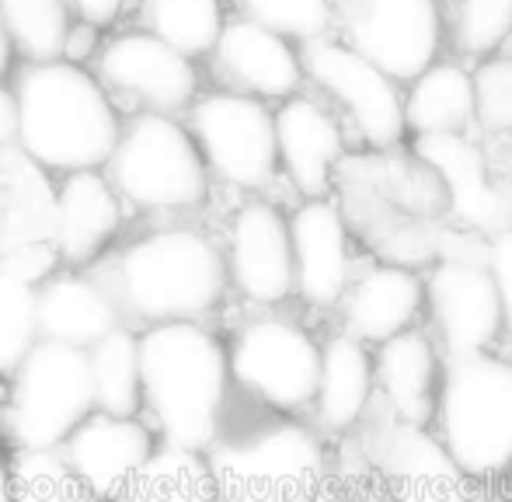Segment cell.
Listing matches in <instances>:
<instances>
[{"label":"cell","instance_id":"obj_1","mask_svg":"<svg viewBox=\"0 0 512 502\" xmlns=\"http://www.w3.org/2000/svg\"><path fill=\"white\" fill-rule=\"evenodd\" d=\"M119 314L147 325L203 321L227 293L223 248L196 227H157L95 265Z\"/></svg>","mask_w":512,"mask_h":502},{"label":"cell","instance_id":"obj_2","mask_svg":"<svg viewBox=\"0 0 512 502\" xmlns=\"http://www.w3.org/2000/svg\"><path fill=\"white\" fill-rule=\"evenodd\" d=\"M18 150L49 175L102 171L122 133L112 95L88 67L28 63L14 81Z\"/></svg>","mask_w":512,"mask_h":502},{"label":"cell","instance_id":"obj_3","mask_svg":"<svg viewBox=\"0 0 512 502\" xmlns=\"http://www.w3.org/2000/svg\"><path fill=\"white\" fill-rule=\"evenodd\" d=\"M140 384L164 443L206 454L220 440L234 380L213 328L203 321L150 325L140 335Z\"/></svg>","mask_w":512,"mask_h":502},{"label":"cell","instance_id":"obj_4","mask_svg":"<svg viewBox=\"0 0 512 502\" xmlns=\"http://www.w3.org/2000/svg\"><path fill=\"white\" fill-rule=\"evenodd\" d=\"M439 443L467 482L512 468V360L492 353L443 356L436 419Z\"/></svg>","mask_w":512,"mask_h":502},{"label":"cell","instance_id":"obj_5","mask_svg":"<svg viewBox=\"0 0 512 502\" xmlns=\"http://www.w3.org/2000/svg\"><path fill=\"white\" fill-rule=\"evenodd\" d=\"M216 502H317L324 489V447L314 429L272 419L206 450Z\"/></svg>","mask_w":512,"mask_h":502},{"label":"cell","instance_id":"obj_6","mask_svg":"<svg viewBox=\"0 0 512 502\" xmlns=\"http://www.w3.org/2000/svg\"><path fill=\"white\" fill-rule=\"evenodd\" d=\"M105 178L122 203L147 213L192 210L209 192V171L192 133L175 116L157 112H140L122 126Z\"/></svg>","mask_w":512,"mask_h":502},{"label":"cell","instance_id":"obj_7","mask_svg":"<svg viewBox=\"0 0 512 502\" xmlns=\"http://www.w3.org/2000/svg\"><path fill=\"white\" fill-rule=\"evenodd\" d=\"M91 412L88 353L39 339L11 374L4 436L18 454H53Z\"/></svg>","mask_w":512,"mask_h":502},{"label":"cell","instance_id":"obj_8","mask_svg":"<svg viewBox=\"0 0 512 502\" xmlns=\"http://www.w3.org/2000/svg\"><path fill=\"white\" fill-rule=\"evenodd\" d=\"M422 286L443 356L488 353L502 339V304L488 269V238L443 227Z\"/></svg>","mask_w":512,"mask_h":502},{"label":"cell","instance_id":"obj_9","mask_svg":"<svg viewBox=\"0 0 512 502\" xmlns=\"http://www.w3.org/2000/svg\"><path fill=\"white\" fill-rule=\"evenodd\" d=\"M206 171L234 189H265L276 178V126L265 102L237 91H209L189 105V126Z\"/></svg>","mask_w":512,"mask_h":502},{"label":"cell","instance_id":"obj_10","mask_svg":"<svg viewBox=\"0 0 512 502\" xmlns=\"http://www.w3.org/2000/svg\"><path fill=\"white\" fill-rule=\"evenodd\" d=\"M230 380L276 412L314 405L321 346L307 328L286 318H251L227 349Z\"/></svg>","mask_w":512,"mask_h":502},{"label":"cell","instance_id":"obj_11","mask_svg":"<svg viewBox=\"0 0 512 502\" xmlns=\"http://www.w3.org/2000/svg\"><path fill=\"white\" fill-rule=\"evenodd\" d=\"M335 28V39L398 84L436 63L443 46L439 0H335Z\"/></svg>","mask_w":512,"mask_h":502},{"label":"cell","instance_id":"obj_12","mask_svg":"<svg viewBox=\"0 0 512 502\" xmlns=\"http://www.w3.org/2000/svg\"><path fill=\"white\" fill-rule=\"evenodd\" d=\"M300 63H304V77H310L349 116L366 147L387 154L405 143L401 84L373 67L363 53L328 35L300 46Z\"/></svg>","mask_w":512,"mask_h":502},{"label":"cell","instance_id":"obj_13","mask_svg":"<svg viewBox=\"0 0 512 502\" xmlns=\"http://www.w3.org/2000/svg\"><path fill=\"white\" fill-rule=\"evenodd\" d=\"M359 426L380 478L398 502H467V478L429 429L401 422L384 401L366 408Z\"/></svg>","mask_w":512,"mask_h":502},{"label":"cell","instance_id":"obj_14","mask_svg":"<svg viewBox=\"0 0 512 502\" xmlns=\"http://www.w3.org/2000/svg\"><path fill=\"white\" fill-rule=\"evenodd\" d=\"M98 81L108 95L140 105L143 112L175 116L199 98V70L189 56L154 39L143 28L119 32L98 49Z\"/></svg>","mask_w":512,"mask_h":502},{"label":"cell","instance_id":"obj_15","mask_svg":"<svg viewBox=\"0 0 512 502\" xmlns=\"http://www.w3.org/2000/svg\"><path fill=\"white\" fill-rule=\"evenodd\" d=\"M411 154L439 178L450 217L460 231L488 241L512 231V192L492 175V161L471 133L422 136Z\"/></svg>","mask_w":512,"mask_h":502},{"label":"cell","instance_id":"obj_16","mask_svg":"<svg viewBox=\"0 0 512 502\" xmlns=\"http://www.w3.org/2000/svg\"><path fill=\"white\" fill-rule=\"evenodd\" d=\"M227 283L251 304H283L293 293V248L290 220L269 199H248L230 217L227 248Z\"/></svg>","mask_w":512,"mask_h":502},{"label":"cell","instance_id":"obj_17","mask_svg":"<svg viewBox=\"0 0 512 502\" xmlns=\"http://www.w3.org/2000/svg\"><path fill=\"white\" fill-rule=\"evenodd\" d=\"M209 60L227 91L258 98V102H286L300 95L307 81L300 49L248 18L223 21Z\"/></svg>","mask_w":512,"mask_h":502},{"label":"cell","instance_id":"obj_18","mask_svg":"<svg viewBox=\"0 0 512 502\" xmlns=\"http://www.w3.org/2000/svg\"><path fill=\"white\" fill-rule=\"evenodd\" d=\"M126 203L105 171L63 175L53 196V248L70 269H95L122 234Z\"/></svg>","mask_w":512,"mask_h":502},{"label":"cell","instance_id":"obj_19","mask_svg":"<svg viewBox=\"0 0 512 502\" xmlns=\"http://www.w3.org/2000/svg\"><path fill=\"white\" fill-rule=\"evenodd\" d=\"M157 450V436L140 419L91 412L63 443V464L98 499L112 502Z\"/></svg>","mask_w":512,"mask_h":502},{"label":"cell","instance_id":"obj_20","mask_svg":"<svg viewBox=\"0 0 512 502\" xmlns=\"http://www.w3.org/2000/svg\"><path fill=\"white\" fill-rule=\"evenodd\" d=\"M293 290L310 307H338L352 283L349 220L331 199H307L290 217Z\"/></svg>","mask_w":512,"mask_h":502},{"label":"cell","instance_id":"obj_21","mask_svg":"<svg viewBox=\"0 0 512 502\" xmlns=\"http://www.w3.org/2000/svg\"><path fill=\"white\" fill-rule=\"evenodd\" d=\"M279 168L307 199H324L345 157V129L335 112L310 95H293L272 112Z\"/></svg>","mask_w":512,"mask_h":502},{"label":"cell","instance_id":"obj_22","mask_svg":"<svg viewBox=\"0 0 512 502\" xmlns=\"http://www.w3.org/2000/svg\"><path fill=\"white\" fill-rule=\"evenodd\" d=\"M338 307L352 339H359L363 346H380L415 328L418 314L425 311L422 276L405 265H373L352 279Z\"/></svg>","mask_w":512,"mask_h":502},{"label":"cell","instance_id":"obj_23","mask_svg":"<svg viewBox=\"0 0 512 502\" xmlns=\"http://www.w3.org/2000/svg\"><path fill=\"white\" fill-rule=\"evenodd\" d=\"M373 377L380 384V401L401 422L432 429L439 387H443V353L418 328L380 342L373 353Z\"/></svg>","mask_w":512,"mask_h":502},{"label":"cell","instance_id":"obj_24","mask_svg":"<svg viewBox=\"0 0 512 502\" xmlns=\"http://www.w3.org/2000/svg\"><path fill=\"white\" fill-rule=\"evenodd\" d=\"M39 311V339L88 353L98 339L122 325V314L108 290L95 276L81 272H56L35 290Z\"/></svg>","mask_w":512,"mask_h":502},{"label":"cell","instance_id":"obj_25","mask_svg":"<svg viewBox=\"0 0 512 502\" xmlns=\"http://www.w3.org/2000/svg\"><path fill=\"white\" fill-rule=\"evenodd\" d=\"M377 394L373 377V353L349 332L331 335L321 346V370H317L314 412L328 433H349L363 422L366 408Z\"/></svg>","mask_w":512,"mask_h":502},{"label":"cell","instance_id":"obj_26","mask_svg":"<svg viewBox=\"0 0 512 502\" xmlns=\"http://www.w3.org/2000/svg\"><path fill=\"white\" fill-rule=\"evenodd\" d=\"M46 175L18 147L0 150V251L53 245L56 185Z\"/></svg>","mask_w":512,"mask_h":502},{"label":"cell","instance_id":"obj_27","mask_svg":"<svg viewBox=\"0 0 512 502\" xmlns=\"http://www.w3.org/2000/svg\"><path fill=\"white\" fill-rule=\"evenodd\" d=\"M405 133L422 136H460L474 133V84L471 70L460 63L436 60L408 81V95H401Z\"/></svg>","mask_w":512,"mask_h":502},{"label":"cell","instance_id":"obj_28","mask_svg":"<svg viewBox=\"0 0 512 502\" xmlns=\"http://www.w3.org/2000/svg\"><path fill=\"white\" fill-rule=\"evenodd\" d=\"M112 502H216V482L206 454L164 443Z\"/></svg>","mask_w":512,"mask_h":502},{"label":"cell","instance_id":"obj_29","mask_svg":"<svg viewBox=\"0 0 512 502\" xmlns=\"http://www.w3.org/2000/svg\"><path fill=\"white\" fill-rule=\"evenodd\" d=\"M88 374L95 391V412L136 419L143 408L140 384V335L119 325L88 349Z\"/></svg>","mask_w":512,"mask_h":502},{"label":"cell","instance_id":"obj_30","mask_svg":"<svg viewBox=\"0 0 512 502\" xmlns=\"http://www.w3.org/2000/svg\"><path fill=\"white\" fill-rule=\"evenodd\" d=\"M143 32L168 42L192 63L209 56L223 32V0H143Z\"/></svg>","mask_w":512,"mask_h":502},{"label":"cell","instance_id":"obj_31","mask_svg":"<svg viewBox=\"0 0 512 502\" xmlns=\"http://www.w3.org/2000/svg\"><path fill=\"white\" fill-rule=\"evenodd\" d=\"M0 21L14 53L28 63H53L60 60L74 14L67 0H0Z\"/></svg>","mask_w":512,"mask_h":502},{"label":"cell","instance_id":"obj_32","mask_svg":"<svg viewBox=\"0 0 512 502\" xmlns=\"http://www.w3.org/2000/svg\"><path fill=\"white\" fill-rule=\"evenodd\" d=\"M241 18L283 35L293 46L328 39L335 32V0H237Z\"/></svg>","mask_w":512,"mask_h":502},{"label":"cell","instance_id":"obj_33","mask_svg":"<svg viewBox=\"0 0 512 502\" xmlns=\"http://www.w3.org/2000/svg\"><path fill=\"white\" fill-rule=\"evenodd\" d=\"M39 342L35 286L0 269V377H11Z\"/></svg>","mask_w":512,"mask_h":502},{"label":"cell","instance_id":"obj_34","mask_svg":"<svg viewBox=\"0 0 512 502\" xmlns=\"http://www.w3.org/2000/svg\"><path fill=\"white\" fill-rule=\"evenodd\" d=\"M14 502H105L84 489L63 457L53 454H18L14 464Z\"/></svg>","mask_w":512,"mask_h":502},{"label":"cell","instance_id":"obj_35","mask_svg":"<svg viewBox=\"0 0 512 502\" xmlns=\"http://www.w3.org/2000/svg\"><path fill=\"white\" fill-rule=\"evenodd\" d=\"M512 39V0H457L453 46L464 56H495Z\"/></svg>","mask_w":512,"mask_h":502},{"label":"cell","instance_id":"obj_36","mask_svg":"<svg viewBox=\"0 0 512 502\" xmlns=\"http://www.w3.org/2000/svg\"><path fill=\"white\" fill-rule=\"evenodd\" d=\"M474 129L485 136H512V56L495 53L471 70Z\"/></svg>","mask_w":512,"mask_h":502},{"label":"cell","instance_id":"obj_37","mask_svg":"<svg viewBox=\"0 0 512 502\" xmlns=\"http://www.w3.org/2000/svg\"><path fill=\"white\" fill-rule=\"evenodd\" d=\"M488 269H492L495 290L502 304V335H509L512 346V231L495 234L488 241Z\"/></svg>","mask_w":512,"mask_h":502},{"label":"cell","instance_id":"obj_38","mask_svg":"<svg viewBox=\"0 0 512 502\" xmlns=\"http://www.w3.org/2000/svg\"><path fill=\"white\" fill-rule=\"evenodd\" d=\"M98 49H102V42H98V28L95 25H84V21H74V25H70V32H67V42H63L60 60L84 67V60L98 56Z\"/></svg>","mask_w":512,"mask_h":502},{"label":"cell","instance_id":"obj_39","mask_svg":"<svg viewBox=\"0 0 512 502\" xmlns=\"http://www.w3.org/2000/svg\"><path fill=\"white\" fill-rule=\"evenodd\" d=\"M129 0H67L70 14H77V21L84 25H95V28H105L126 11Z\"/></svg>","mask_w":512,"mask_h":502},{"label":"cell","instance_id":"obj_40","mask_svg":"<svg viewBox=\"0 0 512 502\" xmlns=\"http://www.w3.org/2000/svg\"><path fill=\"white\" fill-rule=\"evenodd\" d=\"M18 147V98L14 88L0 84V150Z\"/></svg>","mask_w":512,"mask_h":502},{"label":"cell","instance_id":"obj_41","mask_svg":"<svg viewBox=\"0 0 512 502\" xmlns=\"http://www.w3.org/2000/svg\"><path fill=\"white\" fill-rule=\"evenodd\" d=\"M14 46H11V35H7V28H4V21H0V81H4L7 74H11V67H14Z\"/></svg>","mask_w":512,"mask_h":502},{"label":"cell","instance_id":"obj_42","mask_svg":"<svg viewBox=\"0 0 512 502\" xmlns=\"http://www.w3.org/2000/svg\"><path fill=\"white\" fill-rule=\"evenodd\" d=\"M0 502H14V471L4 457H0Z\"/></svg>","mask_w":512,"mask_h":502},{"label":"cell","instance_id":"obj_43","mask_svg":"<svg viewBox=\"0 0 512 502\" xmlns=\"http://www.w3.org/2000/svg\"><path fill=\"white\" fill-rule=\"evenodd\" d=\"M471 502H509V499H502V496H481V499H471Z\"/></svg>","mask_w":512,"mask_h":502},{"label":"cell","instance_id":"obj_44","mask_svg":"<svg viewBox=\"0 0 512 502\" xmlns=\"http://www.w3.org/2000/svg\"><path fill=\"white\" fill-rule=\"evenodd\" d=\"M0 436H4V405H0Z\"/></svg>","mask_w":512,"mask_h":502},{"label":"cell","instance_id":"obj_45","mask_svg":"<svg viewBox=\"0 0 512 502\" xmlns=\"http://www.w3.org/2000/svg\"><path fill=\"white\" fill-rule=\"evenodd\" d=\"M342 502H349V499H342Z\"/></svg>","mask_w":512,"mask_h":502},{"label":"cell","instance_id":"obj_46","mask_svg":"<svg viewBox=\"0 0 512 502\" xmlns=\"http://www.w3.org/2000/svg\"><path fill=\"white\" fill-rule=\"evenodd\" d=\"M509 471H512V468H509ZM509 502H512V499H509Z\"/></svg>","mask_w":512,"mask_h":502}]
</instances>
